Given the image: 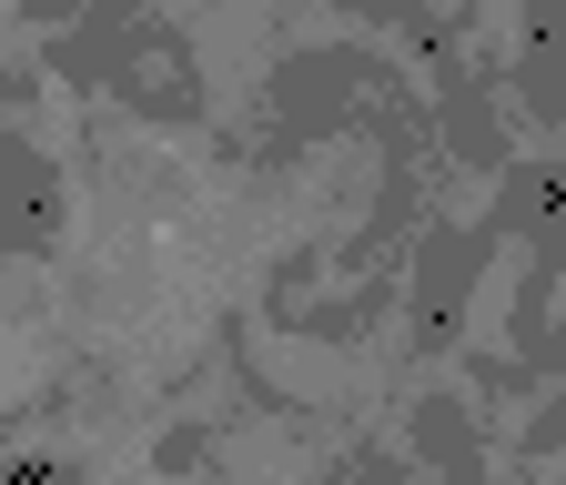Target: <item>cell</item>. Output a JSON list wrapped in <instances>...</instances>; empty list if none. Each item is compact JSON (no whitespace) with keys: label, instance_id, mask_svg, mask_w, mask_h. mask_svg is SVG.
I'll return each mask as SVG.
<instances>
[{"label":"cell","instance_id":"3","mask_svg":"<svg viewBox=\"0 0 566 485\" xmlns=\"http://www.w3.org/2000/svg\"><path fill=\"white\" fill-rule=\"evenodd\" d=\"M61 243V172L31 131L0 112V253H51Z\"/></svg>","mask_w":566,"mask_h":485},{"label":"cell","instance_id":"5","mask_svg":"<svg viewBox=\"0 0 566 485\" xmlns=\"http://www.w3.org/2000/svg\"><path fill=\"white\" fill-rule=\"evenodd\" d=\"M415 455L436 465L446 485H475V425H465L455 394H424V404H415Z\"/></svg>","mask_w":566,"mask_h":485},{"label":"cell","instance_id":"2","mask_svg":"<svg viewBox=\"0 0 566 485\" xmlns=\"http://www.w3.org/2000/svg\"><path fill=\"white\" fill-rule=\"evenodd\" d=\"M485 243H495V223H436L424 233V253H415V344L424 355H446L465 334V294L485 273Z\"/></svg>","mask_w":566,"mask_h":485},{"label":"cell","instance_id":"6","mask_svg":"<svg viewBox=\"0 0 566 485\" xmlns=\"http://www.w3.org/2000/svg\"><path fill=\"white\" fill-rule=\"evenodd\" d=\"M0 485H82V465H71V455H11V465H0Z\"/></svg>","mask_w":566,"mask_h":485},{"label":"cell","instance_id":"1","mask_svg":"<svg viewBox=\"0 0 566 485\" xmlns=\"http://www.w3.org/2000/svg\"><path fill=\"white\" fill-rule=\"evenodd\" d=\"M485 223L536 243V253H526V284H516V355L536 365V344H546V294L566 284V162H516Z\"/></svg>","mask_w":566,"mask_h":485},{"label":"cell","instance_id":"8","mask_svg":"<svg viewBox=\"0 0 566 485\" xmlns=\"http://www.w3.org/2000/svg\"><path fill=\"white\" fill-rule=\"evenodd\" d=\"M526 445H536V455H546V445H566V404H556V414H536V425H526Z\"/></svg>","mask_w":566,"mask_h":485},{"label":"cell","instance_id":"7","mask_svg":"<svg viewBox=\"0 0 566 485\" xmlns=\"http://www.w3.org/2000/svg\"><path fill=\"white\" fill-rule=\"evenodd\" d=\"M334 485H405V455L365 445V455H344V465H334Z\"/></svg>","mask_w":566,"mask_h":485},{"label":"cell","instance_id":"4","mask_svg":"<svg viewBox=\"0 0 566 485\" xmlns=\"http://www.w3.org/2000/svg\"><path fill=\"white\" fill-rule=\"evenodd\" d=\"M516 102H526V122H566V0H526V31H516Z\"/></svg>","mask_w":566,"mask_h":485}]
</instances>
